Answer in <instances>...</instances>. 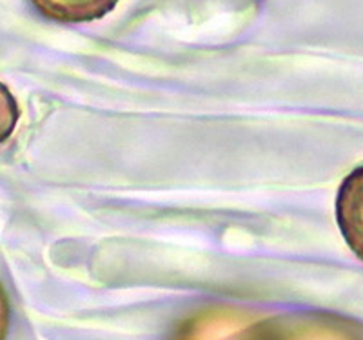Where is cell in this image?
I'll return each mask as SVG.
<instances>
[{"instance_id":"obj_1","label":"cell","mask_w":363,"mask_h":340,"mask_svg":"<svg viewBox=\"0 0 363 340\" xmlns=\"http://www.w3.org/2000/svg\"><path fill=\"white\" fill-rule=\"evenodd\" d=\"M174 340H277V331L247 313L218 307L182 324Z\"/></svg>"},{"instance_id":"obj_2","label":"cell","mask_w":363,"mask_h":340,"mask_svg":"<svg viewBox=\"0 0 363 340\" xmlns=\"http://www.w3.org/2000/svg\"><path fill=\"white\" fill-rule=\"evenodd\" d=\"M336 220L347 246L363 262V164L356 166L340 184Z\"/></svg>"},{"instance_id":"obj_3","label":"cell","mask_w":363,"mask_h":340,"mask_svg":"<svg viewBox=\"0 0 363 340\" xmlns=\"http://www.w3.org/2000/svg\"><path fill=\"white\" fill-rule=\"evenodd\" d=\"M45 18L62 24H79L102 18L115 9L118 0H31Z\"/></svg>"},{"instance_id":"obj_4","label":"cell","mask_w":363,"mask_h":340,"mask_svg":"<svg viewBox=\"0 0 363 340\" xmlns=\"http://www.w3.org/2000/svg\"><path fill=\"white\" fill-rule=\"evenodd\" d=\"M277 340H359L352 331L329 322H313L294 328L285 336L277 333Z\"/></svg>"},{"instance_id":"obj_5","label":"cell","mask_w":363,"mask_h":340,"mask_svg":"<svg viewBox=\"0 0 363 340\" xmlns=\"http://www.w3.org/2000/svg\"><path fill=\"white\" fill-rule=\"evenodd\" d=\"M18 116H21V111H18L17 100L8 87L0 82V144L11 137L17 128Z\"/></svg>"},{"instance_id":"obj_6","label":"cell","mask_w":363,"mask_h":340,"mask_svg":"<svg viewBox=\"0 0 363 340\" xmlns=\"http://www.w3.org/2000/svg\"><path fill=\"white\" fill-rule=\"evenodd\" d=\"M9 326V302L4 287L0 284V340H6Z\"/></svg>"}]
</instances>
